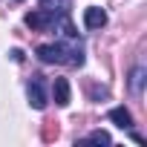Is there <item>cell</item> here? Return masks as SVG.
I'll return each mask as SVG.
<instances>
[{
	"label": "cell",
	"mask_w": 147,
	"mask_h": 147,
	"mask_svg": "<svg viewBox=\"0 0 147 147\" xmlns=\"http://www.w3.org/2000/svg\"><path fill=\"white\" fill-rule=\"evenodd\" d=\"M38 6L49 15H69L72 9V0H38Z\"/></svg>",
	"instance_id": "obj_6"
},
{
	"label": "cell",
	"mask_w": 147,
	"mask_h": 147,
	"mask_svg": "<svg viewBox=\"0 0 147 147\" xmlns=\"http://www.w3.org/2000/svg\"><path fill=\"white\" fill-rule=\"evenodd\" d=\"M18 3H20V0H18Z\"/></svg>",
	"instance_id": "obj_11"
},
{
	"label": "cell",
	"mask_w": 147,
	"mask_h": 147,
	"mask_svg": "<svg viewBox=\"0 0 147 147\" xmlns=\"http://www.w3.org/2000/svg\"><path fill=\"white\" fill-rule=\"evenodd\" d=\"M52 98H55L58 107H69L72 92H69V81H66V78H55V81H52Z\"/></svg>",
	"instance_id": "obj_5"
},
{
	"label": "cell",
	"mask_w": 147,
	"mask_h": 147,
	"mask_svg": "<svg viewBox=\"0 0 147 147\" xmlns=\"http://www.w3.org/2000/svg\"><path fill=\"white\" fill-rule=\"evenodd\" d=\"M35 55L43 63H66V66H84V43L78 38H66L58 43H40Z\"/></svg>",
	"instance_id": "obj_1"
},
{
	"label": "cell",
	"mask_w": 147,
	"mask_h": 147,
	"mask_svg": "<svg viewBox=\"0 0 147 147\" xmlns=\"http://www.w3.org/2000/svg\"><path fill=\"white\" fill-rule=\"evenodd\" d=\"M87 141H92V144H110L113 138H110V133H107V130H92V133L87 136Z\"/></svg>",
	"instance_id": "obj_9"
},
{
	"label": "cell",
	"mask_w": 147,
	"mask_h": 147,
	"mask_svg": "<svg viewBox=\"0 0 147 147\" xmlns=\"http://www.w3.org/2000/svg\"><path fill=\"white\" fill-rule=\"evenodd\" d=\"M23 20H26V26H29V29H38V32H49V26H52L55 15H49V12H43V9H35V12H29Z\"/></svg>",
	"instance_id": "obj_3"
},
{
	"label": "cell",
	"mask_w": 147,
	"mask_h": 147,
	"mask_svg": "<svg viewBox=\"0 0 147 147\" xmlns=\"http://www.w3.org/2000/svg\"><path fill=\"white\" fill-rule=\"evenodd\" d=\"M84 26L87 29H101L107 26V12L101 6H87L84 9Z\"/></svg>",
	"instance_id": "obj_4"
},
{
	"label": "cell",
	"mask_w": 147,
	"mask_h": 147,
	"mask_svg": "<svg viewBox=\"0 0 147 147\" xmlns=\"http://www.w3.org/2000/svg\"><path fill=\"white\" fill-rule=\"evenodd\" d=\"M144 78H147V69L144 66H133V72H130V92H141V87H144Z\"/></svg>",
	"instance_id": "obj_8"
},
{
	"label": "cell",
	"mask_w": 147,
	"mask_h": 147,
	"mask_svg": "<svg viewBox=\"0 0 147 147\" xmlns=\"http://www.w3.org/2000/svg\"><path fill=\"white\" fill-rule=\"evenodd\" d=\"M110 121H113L115 127H121V130H133V115H130L127 107H115V110H110Z\"/></svg>",
	"instance_id": "obj_7"
},
{
	"label": "cell",
	"mask_w": 147,
	"mask_h": 147,
	"mask_svg": "<svg viewBox=\"0 0 147 147\" xmlns=\"http://www.w3.org/2000/svg\"><path fill=\"white\" fill-rule=\"evenodd\" d=\"M9 55H12V61H18V63H20V61H23V52H20V49H12V52H9Z\"/></svg>",
	"instance_id": "obj_10"
},
{
	"label": "cell",
	"mask_w": 147,
	"mask_h": 147,
	"mask_svg": "<svg viewBox=\"0 0 147 147\" xmlns=\"http://www.w3.org/2000/svg\"><path fill=\"white\" fill-rule=\"evenodd\" d=\"M26 95H29V104L35 110H46L49 98H46V87H43V75H32V81L26 84Z\"/></svg>",
	"instance_id": "obj_2"
}]
</instances>
